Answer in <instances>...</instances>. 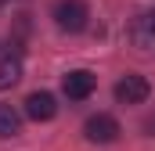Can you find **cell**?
I'll list each match as a JSON object with an SVG mask.
<instances>
[{
  "instance_id": "6da1fadb",
  "label": "cell",
  "mask_w": 155,
  "mask_h": 151,
  "mask_svg": "<svg viewBox=\"0 0 155 151\" xmlns=\"http://www.w3.org/2000/svg\"><path fill=\"white\" fill-rule=\"evenodd\" d=\"M87 18H90V7L83 0H58L54 4V22L61 33H83Z\"/></svg>"
},
{
  "instance_id": "7a4b0ae2",
  "label": "cell",
  "mask_w": 155,
  "mask_h": 151,
  "mask_svg": "<svg viewBox=\"0 0 155 151\" xmlns=\"http://www.w3.org/2000/svg\"><path fill=\"white\" fill-rule=\"evenodd\" d=\"M148 94H152V86H148L144 76H123L116 83V101L119 104H141V101H148Z\"/></svg>"
},
{
  "instance_id": "3957f363",
  "label": "cell",
  "mask_w": 155,
  "mask_h": 151,
  "mask_svg": "<svg viewBox=\"0 0 155 151\" xmlns=\"http://www.w3.org/2000/svg\"><path fill=\"white\" fill-rule=\"evenodd\" d=\"M83 133H87V140H94V144H112L123 130H119V122L112 119V115L101 112V115H90V119H87Z\"/></svg>"
},
{
  "instance_id": "277c9868",
  "label": "cell",
  "mask_w": 155,
  "mask_h": 151,
  "mask_svg": "<svg viewBox=\"0 0 155 151\" xmlns=\"http://www.w3.org/2000/svg\"><path fill=\"white\" fill-rule=\"evenodd\" d=\"M94 86H97V79H94V72H87V69H76V72H69L61 79V90H65L69 101H87L94 94Z\"/></svg>"
},
{
  "instance_id": "5b68a950",
  "label": "cell",
  "mask_w": 155,
  "mask_h": 151,
  "mask_svg": "<svg viewBox=\"0 0 155 151\" xmlns=\"http://www.w3.org/2000/svg\"><path fill=\"white\" fill-rule=\"evenodd\" d=\"M25 115H29L33 122H47V119H54V115H58V101H54V94H47V90L29 94V97H25Z\"/></svg>"
},
{
  "instance_id": "8992f818",
  "label": "cell",
  "mask_w": 155,
  "mask_h": 151,
  "mask_svg": "<svg viewBox=\"0 0 155 151\" xmlns=\"http://www.w3.org/2000/svg\"><path fill=\"white\" fill-rule=\"evenodd\" d=\"M130 40H134L141 50L155 47V18L152 14H137V18L130 22Z\"/></svg>"
},
{
  "instance_id": "52a82bcc",
  "label": "cell",
  "mask_w": 155,
  "mask_h": 151,
  "mask_svg": "<svg viewBox=\"0 0 155 151\" xmlns=\"http://www.w3.org/2000/svg\"><path fill=\"white\" fill-rule=\"evenodd\" d=\"M18 79H22V58H18V54H7V58H0V90L15 86Z\"/></svg>"
},
{
  "instance_id": "ba28073f",
  "label": "cell",
  "mask_w": 155,
  "mask_h": 151,
  "mask_svg": "<svg viewBox=\"0 0 155 151\" xmlns=\"http://www.w3.org/2000/svg\"><path fill=\"white\" fill-rule=\"evenodd\" d=\"M18 130H22V115L11 104H0V137H15Z\"/></svg>"
},
{
  "instance_id": "9c48e42d",
  "label": "cell",
  "mask_w": 155,
  "mask_h": 151,
  "mask_svg": "<svg viewBox=\"0 0 155 151\" xmlns=\"http://www.w3.org/2000/svg\"><path fill=\"white\" fill-rule=\"evenodd\" d=\"M144 130H148V133H155V115H148V119H144Z\"/></svg>"
}]
</instances>
